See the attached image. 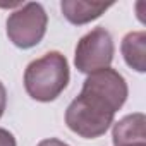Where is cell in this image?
<instances>
[{"label": "cell", "instance_id": "10", "mask_svg": "<svg viewBox=\"0 0 146 146\" xmlns=\"http://www.w3.org/2000/svg\"><path fill=\"white\" fill-rule=\"evenodd\" d=\"M5 107H7V91H5V86L2 84V81H0V117L4 115Z\"/></svg>", "mask_w": 146, "mask_h": 146}, {"label": "cell", "instance_id": "11", "mask_svg": "<svg viewBox=\"0 0 146 146\" xmlns=\"http://www.w3.org/2000/svg\"><path fill=\"white\" fill-rule=\"evenodd\" d=\"M38 146H69V144H65V143H64V141H60V139L50 137V139H43Z\"/></svg>", "mask_w": 146, "mask_h": 146}, {"label": "cell", "instance_id": "2", "mask_svg": "<svg viewBox=\"0 0 146 146\" xmlns=\"http://www.w3.org/2000/svg\"><path fill=\"white\" fill-rule=\"evenodd\" d=\"M115 110L95 95L83 93L70 102L65 110L67 127L81 137L95 139L108 131L113 124Z\"/></svg>", "mask_w": 146, "mask_h": 146}, {"label": "cell", "instance_id": "4", "mask_svg": "<svg viewBox=\"0 0 146 146\" xmlns=\"http://www.w3.org/2000/svg\"><path fill=\"white\" fill-rule=\"evenodd\" d=\"M113 50L112 35L105 28H95L79 40L74 64L79 72L93 74L96 70L107 69L112 64Z\"/></svg>", "mask_w": 146, "mask_h": 146}, {"label": "cell", "instance_id": "12", "mask_svg": "<svg viewBox=\"0 0 146 146\" xmlns=\"http://www.w3.org/2000/svg\"><path fill=\"white\" fill-rule=\"evenodd\" d=\"M129 146H146V144H129Z\"/></svg>", "mask_w": 146, "mask_h": 146}, {"label": "cell", "instance_id": "8", "mask_svg": "<svg viewBox=\"0 0 146 146\" xmlns=\"http://www.w3.org/2000/svg\"><path fill=\"white\" fill-rule=\"evenodd\" d=\"M122 55L129 67L137 72L146 70V33L132 31L122 40Z\"/></svg>", "mask_w": 146, "mask_h": 146}, {"label": "cell", "instance_id": "7", "mask_svg": "<svg viewBox=\"0 0 146 146\" xmlns=\"http://www.w3.org/2000/svg\"><path fill=\"white\" fill-rule=\"evenodd\" d=\"M113 4L105 2H86V0H64L60 4L64 17L72 24H86L98 19L105 11H108Z\"/></svg>", "mask_w": 146, "mask_h": 146}, {"label": "cell", "instance_id": "9", "mask_svg": "<svg viewBox=\"0 0 146 146\" xmlns=\"http://www.w3.org/2000/svg\"><path fill=\"white\" fill-rule=\"evenodd\" d=\"M0 146H17L12 132H9L7 129H2V127H0Z\"/></svg>", "mask_w": 146, "mask_h": 146}, {"label": "cell", "instance_id": "3", "mask_svg": "<svg viewBox=\"0 0 146 146\" xmlns=\"http://www.w3.org/2000/svg\"><path fill=\"white\" fill-rule=\"evenodd\" d=\"M46 12L41 4H21L7 19V36L19 48L36 46L46 33Z\"/></svg>", "mask_w": 146, "mask_h": 146}, {"label": "cell", "instance_id": "6", "mask_svg": "<svg viewBox=\"0 0 146 146\" xmlns=\"http://www.w3.org/2000/svg\"><path fill=\"white\" fill-rule=\"evenodd\" d=\"M113 144L129 146V144H146V119L143 113H132L124 117L113 125Z\"/></svg>", "mask_w": 146, "mask_h": 146}, {"label": "cell", "instance_id": "1", "mask_svg": "<svg viewBox=\"0 0 146 146\" xmlns=\"http://www.w3.org/2000/svg\"><path fill=\"white\" fill-rule=\"evenodd\" d=\"M70 79L67 58L60 52H48L33 60L24 72V88L36 102H53Z\"/></svg>", "mask_w": 146, "mask_h": 146}, {"label": "cell", "instance_id": "5", "mask_svg": "<svg viewBox=\"0 0 146 146\" xmlns=\"http://www.w3.org/2000/svg\"><path fill=\"white\" fill-rule=\"evenodd\" d=\"M81 91L98 96L100 100L108 103L115 112L122 108V105L127 100V93H129L124 76L110 67L90 74L86 78Z\"/></svg>", "mask_w": 146, "mask_h": 146}]
</instances>
